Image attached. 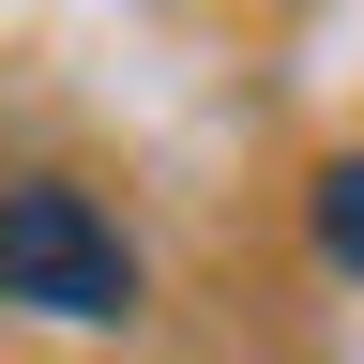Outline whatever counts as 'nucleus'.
<instances>
[{
	"mask_svg": "<svg viewBox=\"0 0 364 364\" xmlns=\"http://www.w3.org/2000/svg\"><path fill=\"white\" fill-rule=\"evenodd\" d=\"M318 258L364 273V152H349V167H318Z\"/></svg>",
	"mask_w": 364,
	"mask_h": 364,
	"instance_id": "nucleus-2",
	"label": "nucleus"
},
{
	"mask_svg": "<svg viewBox=\"0 0 364 364\" xmlns=\"http://www.w3.org/2000/svg\"><path fill=\"white\" fill-rule=\"evenodd\" d=\"M136 243H122V213L91 198V182H0V304H31V318H76V334H122L136 318Z\"/></svg>",
	"mask_w": 364,
	"mask_h": 364,
	"instance_id": "nucleus-1",
	"label": "nucleus"
}]
</instances>
